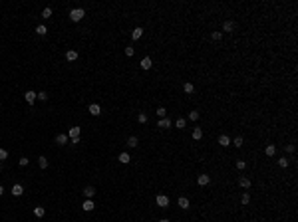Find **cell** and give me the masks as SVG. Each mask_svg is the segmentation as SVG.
I'll return each mask as SVG.
<instances>
[{
	"mask_svg": "<svg viewBox=\"0 0 298 222\" xmlns=\"http://www.w3.org/2000/svg\"><path fill=\"white\" fill-rule=\"evenodd\" d=\"M84 16H85V10L84 8L70 10V20H72V22H80V20H84Z\"/></svg>",
	"mask_w": 298,
	"mask_h": 222,
	"instance_id": "6da1fadb",
	"label": "cell"
},
{
	"mask_svg": "<svg viewBox=\"0 0 298 222\" xmlns=\"http://www.w3.org/2000/svg\"><path fill=\"white\" fill-rule=\"evenodd\" d=\"M155 202H157V206H159V208H167V206H169V199H167L165 194H157Z\"/></svg>",
	"mask_w": 298,
	"mask_h": 222,
	"instance_id": "7a4b0ae2",
	"label": "cell"
},
{
	"mask_svg": "<svg viewBox=\"0 0 298 222\" xmlns=\"http://www.w3.org/2000/svg\"><path fill=\"white\" fill-rule=\"evenodd\" d=\"M171 125H173V121H171L169 117H163V119H159V123H157V127H161V129H169Z\"/></svg>",
	"mask_w": 298,
	"mask_h": 222,
	"instance_id": "3957f363",
	"label": "cell"
},
{
	"mask_svg": "<svg viewBox=\"0 0 298 222\" xmlns=\"http://www.w3.org/2000/svg\"><path fill=\"white\" fill-rule=\"evenodd\" d=\"M10 192L14 194V196H22V194H24V186H22V184H18V183H16L14 186L10 189Z\"/></svg>",
	"mask_w": 298,
	"mask_h": 222,
	"instance_id": "277c9868",
	"label": "cell"
},
{
	"mask_svg": "<svg viewBox=\"0 0 298 222\" xmlns=\"http://www.w3.org/2000/svg\"><path fill=\"white\" fill-rule=\"evenodd\" d=\"M82 208H84L85 212H91V210L95 208V204H94V200H91V199H85V202L82 204Z\"/></svg>",
	"mask_w": 298,
	"mask_h": 222,
	"instance_id": "5b68a950",
	"label": "cell"
},
{
	"mask_svg": "<svg viewBox=\"0 0 298 222\" xmlns=\"http://www.w3.org/2000/svg\"><path fill=\"white\" fill-rule=\"evenodd\" d=\"M88 111H90V113H91V115H94V117H98V115H99V113H101V107H99V105H98V103H91V105H90V107H88Z\"/></svg>",
	"mask_w": 298,
	"mask_h": 222,
	"instance_id": "8992f818",
	"label": "cell"
},
{
	"mask_svg": "<svg viewBox=\"0 0 298 222\" xmlns=\"http://www.w3.org/2000/svg\"><path fill=\"white\" fill-rule=\"evenodd\" d=\"M177 204H179V208H183V210H187V208L191 206V202H189V199H187V196H181V199L177 200Z\"/></svg>",
	"mask_w": 298,
	"mask_h": 222,
	"instance_id": "52a82bcc",
	"label": "cell"
},
{
	"mask_svg": "<svg viewBox=\"0 0 298 222\" xmlns=\"http://www.w3.org/2000/svg\"><path fill=\"white\" fill-rule=\"evenodd\" d=\"M24 99H26L30 105H32L34 101H36V91H32V89H30V91H26V93H24Z\"/></svg>",
	"mask_w": 298,
	"mask_h": 222,
	"instance_id": "ba28073f",
	"label": "cell"
},
{
	"mask_svg": "<svg viewBox=\"0 0 298 222\" xmlns=\"http://www.w3.org/2000/svg\"><path fill=\"white\" fill-rule=\"evenodd\" d=\"M68 141H70V137H68L66 133H60V135H56V143H58V145H66Z\"/></svg>",
	"mask_w": 298,
	"mask_h": 222,
	"instance_id": "9c48e42d",
	"label": "cell"
},
{
	"mask_svg": "<svg viewBox=\"0 0 298 222\" xmlns=\"http://www.w3.org/2000/svg\"><path fill=\"white\" fill-rule=\"evenodd\" d=\"M84 196H85V199H94V196H95V189L91 186V184L84 189Z\"/></svg>",
	"mask_w": 298,
	"mask_h": 222,
	"instance_id": "30bf717a",
	"label": "cell"
},
{
	"mask_svg": "<svg viewBox=\"0 0 298 222\" xmlns=\"http://www.w3.org/2000/svg\"><path fill=\"white\" fill-rule=\"evenodd\" d=\"M197 183L201 184V186H207L209 183H211V177L209 175H199V179H197Z\"/></svg>",
	"mask_w": 298,
	"mask_h": 222,
	"instance_id": "8fae6325",
	"label": "cell"
},
{
	"mask_svg": "<svg viewBox=\"0 0 298 222\" xmlns=\"http://www.w3.org/2000/svg\"><path fill=\"white\" fill-rule=\"evenodd\" d=\"M68 137L70 139H80V127H72L68 131Z\"/></svg>",
	"mask_w": 298,
	"mask_h": 222,
	"instance_id": "7c38bea8",
	"label": "cell"
},
{
	"mask_svg": "<svg viewBox=\"0 0 298 222\" xmlns=\"http://www.w3.org/2000/svg\"><path fill=\"white\" fill-rule=\"evenodd\" d=\"M232 30H235V22L232 20H227L223 24V32H232Z\"/></svg>",
	"mask_w": 298,
	"mask_h": 222,
	"instance_id": "4fadbf2b",
	"label": "cell"
},
{
	"mask_svg": "<svg viewBox=\"0 0 298 222\" xmlns=\"http://www.w3.org/2000/svg\"><path fill=\"white\" fill-rule=\"evenodd\" d=\"M239 186H241V189H251V180L246 179V177H241V179H239Z\"/></svg>",
	"mask_w": 298,
	"mask_h": 222,
	"instance_id": "5bb4252c",
	"label": "cell"
},
{
	"mask_svg": "<svg viewBox=\"0 0 298 222\" xmlns=\"http://www.w3.org/2000/svg\"><path fill=\"white\" fill-rule=\"evenodd\" d=\"M153 66V61H151V58H143V60H141V70H149V67H151Z\"/></svg>",
	"mask_w": 298,
	"mask_h": 222,
	"instance_id": "9a60e30c",
	"label": "cell"
},
{
	"mask_svg": "<svg viewBox=\"0 0 298 222\" xmlns=\"http://www.w3.org/2000/svg\"><path fill=\"white\" fill-rule=\"evenodd\" d=\"M219 145H221V147H229V145H231L229 135H221V137H219Z\"/></svg>",
	"mask_w": 298,
	"mask_h": 222,
	"instance_id": "2e32d148",
	"label": "cell"
},
{
	"mask_svg": "<svg viewBox=\"0 0 298 222\" xmlns=\"http://www.w3.org/2000/svg\"><path fill=\"white\" fill-rule=\"evenodd\" d=\"M141 36H143V28H139V26H137V28H133V32H131V38L133 40H139Z\"/></svg>",
	"mask_w": 298,
	"mask_h": 222,
	"instance_id": "e0dca14e",
	"label": "cell"
},
{
	"mask_svg": "<svg viewBox=\"0 0 298 222\" xmlns=\"http://www.w3.org/2000/svg\"><path fill=\"white\" fill-rule=\"evenodd\" d=\"M119 163H123V165H127L129 161H131V157H129V153H119Z\"/></svg>",
	"mask_w": 298,
	"mask_h": 222,
	"instance_id": "ac0fdd59",
	"label": "cell"
},
{
	"mask_svg": "<svg viewBox=\"0 0 298 222\" xmlns=\"http://www.w3.org/2000/svg\"><path fill=\"white\" fill-rule=\"evenodd\" d=\"M66 60H70V61L78 60V52H76V50H68V52H66Z\"/></svg>",
	"mask_w": 298,
	"mask_h": 222,
	"instance_id": "d6986e66",
	"label": "cell"
},
{
	"mask_svg": "<svg viewBox=\"0 0 298 222\" xmlns=\"http://www.w3.org/2000/svg\"><path fill=\"white\" fill-rule=\"evenodd\" d=\"M274 153H276V147H274V145H268V147L264 149V155H266V157H274Z\"/></svg>",
	"mask_w": 298,
	"mask_h": 222,
	"instance_id": "ffe728a7",
	"label": "cell"
},
{
	"mask_svg": "<svg viewBox=\"0 0 298 222\" xmlns=\"http://www.w3.org/2000/svg\"><path fill=\"white\" fill-rule=\"evenodd\" d=\"M183 91H185V93H193V91H195V85L191 83V81H187V83L183 85Z\"/></svg>",
	"mask_w": 298,
	"mask_h": 222,
	"instance_id": "44dd1931",
	"label": "cell"
},
{
	"mask_svg": "<svg viewBox=\"0 0 298 222\" xmlns=\"http://www.w3.org/2000/svg\"><path fill=\"white\" fill-rule=\"evenodd\" d=\"M201 137H203V131H201V127H195V129H193V139H195V141H199Z\"/></svg>",
	"mask_w": 298,
	"mask_h": 222,
	"instance_id": "7402d4cb",
	"label": "cell"
},
{
	"mask_svg": "<svg viewBox=\"0 0 298 222\" xmlns=\"http://www.w3.org/2000/svg\"><path fill=\"white\" fill-rule=\"evenodd\" d=\"M36 34H38V36H46V34H48V28L44 26V24H40L38 28H36Z\"/></svg>",
	"mask_w": 298,
	"mask_h": 222,
	"instance_id": "603a6c76",
	"label": "cell"
},
{
	"mask_svg": "<svg viewBox=\"0 0 298 222\" xmlns=\"http://www.w3.org/2000/svg\"><path fill=\"white\" fill-rule=\"evenodd\" d=\"M38 165L40 169H48V159L46 157H38Z\"/></svg>",
	"mask_w": 298,
	"mask_h": 222,
	"instance_id": "cb8c5ba5",
	"label": "cell"
},
{
	"mask_svg": "<svg viewBox=\"0 0 298 222\" xmlns=\"http://www.w3.org/2000/svg\"><path fill=\"white\" fill-rule=\"evenodd\" d=\"M185 125H187V121H185L183 117H179V119L175 121V127H177V129H185Z\"/></svg>",
	"mask_w": 298,
	"mask_h": 222,
	"instance_id": "d4e9b609",
	"label": "cell"
},
{
	"mask_svg": "<svg viewBox=\"0 0 298 222\" xmlns=\"http://www.w3.org/2000/svg\"><path fill=\"white\" fill-rule=\"evenodd\" d=\"M137 145H139L137 137H129V139H127V147H131V149H133V147H137Z\"/></svg>",
	"mask_w": 298,
	"mask_h": 222,
	"instance_id": "484cf974",
	"label": "cell"
},
{
	"mask_svg": "<svg viewBox=\"0 0 298 222\" xmlns=\"http://www.w3.org/2000/svg\"><path fill=\"white\" fill-rule=\"evenodd\" d=\"M155 113H157V117H159V119H163V117L167 115V109H165V107H157Z\"/></svg>",
	"mask_w": 298,
	"mask_h": 222,
	"instance_id": "4316f807",
	"label": "cell"
},
{
	"mask_svg": "<svg viewBox=\"0 0 298 222\" xmlns=\"http://www.w3.org/2000/svg\"><path fill=\"white\" fill-rule=\"evenodd\" d=\"M248 202H251V194H248V192H245V194L241 196V204H245V206H246Z\"/></svg>",
	"mask_w": 298,
	"mask_h": 222,
	"instance_id": "83f0119b",
	"label": "cell"
},
{
	"mask_svg": "<svg viewBox=\"0 0 298 222\" xmlns=\"http://www.w3.org/2000/svg\"><path fill=\"white\" fill-rule=\"evenodd\" d=\"M44 212H46V210H44V206H36V208H34V214H36L38 218H42Z\"/></svg>",
	"mask_w": 298,
	"mask_h": 222,
	"instance_id": "f1b7e54d",
	"label": "cell"
},
{
	"mask_svg": "<svg viewBox=\"0 0 298 222\" xmlns=\"http://www.w3.org/2000/svg\"><path fill=\"white\" fill-rule=\"evenodd\" d=\"M36 99H40V101H48V93H46V91H40V93H36Z\"/></svg>",
	"mask_w": 298,
	"mask_h": 222,
	"instance_id": "f546056e",
	"label": "cell"
},
{
	"mask_svg": "<svg viewBox=\"0 0 298 222\" xmlns=\"http://www.w3.org/2000/svg\"><path fill=\"white\" fill-rule=\"evenodd\" d=\"M50 16H52V8L48 6V8H44V10H42V18H50Z\"/></svg>",
	"mask_w": 298,
	"mask_h": 222,
	"instance_id": "4dcf8cb0",
	"label": "cell"
},
{
	"mask_svg": "<svg viewBox=\"0 0 298 222\" xmlns=\"http://www.w3.org/2000/svg\"><path fill=\"white\" fill-rule=\"evenodd\" d=\"M242 143H245V141H242V137L239 135V137L235 139V141H231V145H235V147H242Z\"/></svg>",
	"mask_w": 298,
	"mask_h": 222,
	"instance_id": "1f68e13d",
	"label": "cell"
},
{
	"mask_svg": "<svg viewBox=\"0 0 298 222\" xmlns=\"http://www.w3.org/2000/svg\"><path fill=\"white\" fill-rule=\"evenodd\" d=\"M278 167H282V169H286V167H288V159H286V157H282V159H278Z\"/></svg>",
	"mask_w": 298,
	"mask_h": 222,
	"instance_id": "d6a6232c",
	"label": "cell"
},
{
	"mask_svg": "<svg viewBox=\"0 0 298 222\" xmlns=\"http://www.w3.org/2000/svg\"><path fill=\"white\" fill-rule=\"evenodd\" d=\"M199 117H201V115H199V111H189V119H191V121H197Z\"/></svg>",
	"mask_w": 298,
	"mask_h": 222,
	"instance_id": "836d02e7",
	"label": "cell"
},
{
	"mask_svg": "<svg viewBox=\"0 0 298 222\" xmlns=\"http://www.w3.org/2000/svg\"><path fill=\"white\" fill-rule=\"evenodd\" d=\"M137 121L141 123V125H145V123H147V115H145V113H139V115H137Z\"/></svg>",
	"mask_w": 298,
	"mask_h": 222,
	"instance_id": "e575fe53",
	"label": "cell"
},
{
	"mask_svg": "<svg viewBox=\"0 0 298 222\" xmlns=\"http://www.w3.org/2000/svg\"><path fill=\"white\" fill-rule=\"evenodd\" d=\"M211 38H213L215 42H219V40L223 38V32H213V34H211Z\"/></svg>",
	"mask_w": 298,
	"mask_h": 222,
	"instance_id": "d590c367",
	"label": "cell"
},
{
	"mask_svg": "<svg viewBox=\"0 0 298 222\" xmlns=\"http://www.w3.org/2000/svg\"><path fill=\"white\" fill-rule=\"evenodd\" d=\"M4 159H8V151H6V149H0V163L4 161Z\"/></svg>",
	"mask_w": 298,
	"mask_h": 222,
	"instance_id": "8d00e7d4",
	"label": "cell"
},
{
	"mask_svg": "<svg viewBox=\"0 0 298 222\" xmlns=\"http://www.w3.org/2000/svg\"><path fill=\"white\" fill-rule=\"evenodd\" d=\"M237 169H239V170H245V169H246V163H245V161H237Z\"/></svg>",
	"mask_w": 298,
	"mask_h": 222,
	"instance_id": "74e56055",
	"label": "cell"
},
{
	"mask_svg": "<svg viewBox=\"0 0 298 222\" xmlns=\"http://www.w3.org/2000/svg\"><path fill=\"white\" fill-rule=\"evenodd\" d=\"M133 54H135V50H133V48H125V56H127V58H131Z\"/></svg>",
	"mask_w": 298,
	"mask_h": 222,
	"instance_id": "f35d334b",
	"label": "cell"
},
{
	"mask_svg": "<svg viewBox=\"0 0 298 222\" xmlns=\"http://www.w3.org/2000/svg\"><path fill=\"white\" fill-rule=\"evenodd\" d=\"M28 159H26V157H22V159H20V167H26V165H28Z\"/></svg>",
	"mask_w": 298,
	"mask_h": 222,
	"instance_id": "ab89813d",
	"label": "cell"
},
{
	"mask_svg": "<svg viewBox=\"0 0 298 222\" xmlns=\"http://www.w3.org/2000/svg\"><path fill=\"white\" fill-rule=\"evenodd\" d=\"M286 151H288V153H294V151H296V147L290 143V145H286Z\"/></svg>",
	"mask_w": 298,
	"mask_h": 222,
	"instance_id": "60d3db41",
	"label": "cell"
},
{
	"mask_svg": "<svg viewBox=\"0 0 298 222\" xmlns=\"http://www.w3.org/2000/svg\"><path fill=\"white\" fill-rule=\"evenodd\" d=\"M2 194H4V186H2V184H0V196H2Z\"/></svg>",
	"mask_w": 298,
	"mask_h": 222,
	"instance_id": "b9f144b4",
	"label": "cell"
},
{
	"mask_svg": "<svg viewBox=\"0 0 298 222\" xmlns=\"http://www.w3.org/2000/svg\"><path fill=\"white\" fill-rule=\"evenodd\" d=\"M159 222H169V220H167V218H161V220Z\"/></svg>",
	"mask_w": 298,
	"mask_h": 222,
	"instance_id": "7bdbcfd3",
	"label": "cell"
}]
</instances>
